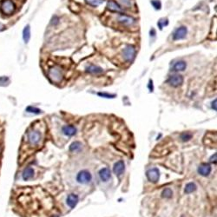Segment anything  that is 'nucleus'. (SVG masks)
<instances>
[{
    "mask_svg": "<svg viewBox=\"0 0 217 217\" xmlns=\"http://www.w3.org/2000/svg\"><path fill=\"white\" fill-rule=\"evenodd\" d=\"M195 189H196V186H195V184L193 183V182H190V183H188V184L186 185L185 192H186L187 194H190L192 192H194Z\"/></svg>",
    "mask_w": 217,
    "mask_h": 217,
    "instance_id": "aec40b11",
    "label": "nucleus"
},
{
    "mask_svg": "<svg viewBox=\"0 0 217 217\" xmlns=\"http://www.w3.org/2000/svg\"><path fill=\"white\" fill-rule=\"evenodd\" d=\"M148 87H149V89H150V91H152V90H153V85H152V81H150V82H149V85H148Z\"/></svg>",
    "mask_w": 217,
    "mask_h": 217,
    "instance_id": "473e14b6",
    "label": "nucleus"
},
{
    "mask_svg": "<svg viewBox=\"0 0 217 217\" xmlns=\"http://www.w3.org/2000/svg\"><path fill=\"white\" fill-rule=\"evenodd\" d=\"M86 71L89 73H92V74H98V73L103 72V69L98 66H95V65H89V67L86 68Z\"/></svg>",
    "mask_w": 217,
    "mask_h": 217,
    "instance_id": "6ab92c4d",
    "label": "nucleus"
},
{
    "mask_svg": "<svg viewBox=\"0 0 217 217\" xmlns=\"http://www.w3.org/2000/svg\"><path fill=\"white\" fill-rule=\"evenodd\" d=\"M110 175H111L110 174V171L107 168H104L103 169H101L100 172H99V176H100L101 180L104 181V182H107L110 178Z\"/></svg>",
    "mask_w": 217,
    "mask_h": 217,
    "instance_id": "f8f14e48",
    "label": "nucleus"
},
{
    "mask_svg": "<svg viewBox=\"0 0 217 217\" xmlns=\"http://www.w3.org/2000/svg\"><path fill=\"white\" fill-rule=\"evenodd\" d=\"M54 18H55V21L54 20H52L51 21V24L52 25H57L58 24V18H57V17H54Z\"/></svg>",
    "mask_w": 217,
    "mask_h": 217,
    "instance_id": "7c9ffc66",
    "label": "nucleus"
},
{
    "mask_svg": "<svg viewBox=\"0 0 217 217\" xmlns=\"http://www.w3.org/2000/svg\"><path fill=\"white\" fill-rule=\"evenodd\" d=\"M1 10L5 15H11L15 11V4L11 0H4L1 3Z\"/></svg>",
    "mask_w": 217,
    "mask_h": 217,
    "instance_id": "f257e3e1",
    "label": "nucleus"
},
{
    "mask_svg": "<svg viewBox=\"0 0 217 217\" xmlns=\"http://www.w3.org/2000/svg\"><path fill=\"white\" fill-rule=\"evenodd\" d=\"M192 138V134L191 133H189V132H185V133H183L182 134V136H181V139H182V141H189V140H190Z\"/></svg>",
    "mask_w": 217,
    "mask_h": 217,
    "instance_id": "a878e982",
    "label": "nucleus"
},
{
    "mask_svg": "<svg viewBox=\"0 0 217 217\" xmlns=\"http://www.w3.org/2000/svg\"><path fill=\"white\" fill-rule=\"evenodd\" d=\"M77 180L79 183L85 184L91 180V174L86 170H83V171L79 172V174H78V177H77Z\"/></svg>",
    "mask_w": 217,
    "mask_h": 217,
    "instance_id": "39448f33",
    "label": "nucleus"
},
{
    "mask_svg": "<svg viewBox=\"0 0 217 217\" xmlns=\"http://www.w3.org/2000/svg\"><path fill=\"white\" fill-rule=\"evenodd\" d=\"M78 195H74V194H71L69 195V196L67 197V204L69 205L70 208H75L76 205L78 204Z\"/></svg>",
    "mask_w": 217,
    "mask_h": 217,
    "instance_id": "ddd939ff",
    "label": "nucleus"
},
{
    "mask_svg": "<svg viewBox=\"0 0 217 217\" xmlns=\"http://www.w3.org/2000/svg\"><path fill=\"white\" fill-rule=\"evenodd\" d=\"M159 176H160V174L157 169H149L147 172V177L148 179L152 182H158L159 180Z\"/></svg>",
    "mask_w": 217,
    "mask_h": 217,
    "instance_id": "6e6552de",
    "label": "nucleus"
},
{
    "mask_svg": "<svg viewBox=\"0 0 217 217\" xmlns=\"http://www.w3.org/2000/svg\"><path fill=\"white\" fill-rule=\"evenodd\" d=\"M118 21H119L121 24L125 25H132L133 24L136 23V20H135L133 17H130V16H127V15H124V14L119 15V17H118Z\"/></svg>",
    "mask_w": 217,
    "mask_h": 217,
    "instance_id": "1a4fd4ad",
    "label": "nucleus"
},
{
    "mask_svg": "<svg viewBox=\"0 0 217 217\" xmlns=\"http://www.w3.org/2000/svg\"><path fill=\"white\" fill-rule=\"evenodd\" d=\"M151 4L156 10H160L162 7V4L159 0H151Z\"/></svg>",
    "mask_w": 217,
    "mask_h": 217,
    "instance_id": "393cba45",
    "label": "nucleus"
},
{
    "mask_svg": "<svg viewBox=\"0 0 217 217\" xmlns=\"http://www.w3.org/2000/svg\"><path fill=\"white\" fill-rule=\"evenodd\" d=\"M123 57L127 62H132L136 57V49L132 45H127L123 50Z\"/></svg>",
    "mask_w": 217,
    "mask_h": 217,
    "instance_id": "f03ea898",
    "label": "nucleus"
},
{
    "mask_svg": "<svg viewBox=\"0 0 217 217\" xmlns=\"http://www.w3.org/2000/svg\"><path fill=\"white\" fill-rule=\"evenodd\" d=\"M63 132L64 135L71 136L76 134L77 129L74 126H72V125H68V126H65V127L63 128Z\"/></svg>",
    "mask_w": 217,
    "mask_h": 217,
    "instance_id": "dca6fc26",
    "label": "nucleus"
},
{
    "mask_svg": "<svg viewBox=\"0 0 217 217\" xmlns=\"http://www.w3.org/2000/svg\"><path fill=\"white\" fill-rule=\"evenodd\" d=\"M108 9L111 11H116V12H121L122 8L119 4H117L115 1H109L108 2Z\"/></svg>",
    "mask_w": 217,
    "mask_h": 217,
    "instance_id": "f3484780",
    "label": "nucleus"
},
{
    "mask_svg": "<svg viewBox=\"0 0 217 217\" xmlns=\"http://www.w3.org/2000/svg\"><path fill=\"white\" fill-rule=\"evenodd\" d=\"M88 4L91 5V6H94V7H97L98 5L102 4L104 2V0H85Z\"/></svg>",
    "mask_w": 217,
    "mask_h": 217,
    "instance_id": "412c9836",
    "label": "nucleus"
},
{
    "mask_svg": "<svg viewBox=\"0 0 217 217\" xmlns=\"http://www.w3.org/2000/svg\"><path fill=\"white\" fill-rule=\"evenodd\" d=\"M162 195H163V197H165V198H170V197L172 196L173 193H172V191H171L170 189H164V190L163 191Z\"/></svg>",
    "mask_w": 217,
    "mask_h": 217,
    "instance_id": "5701e85b",
    "label": "nucleus"
},
{
    "mask_svg": "<svg viewBox=\"0 0 217 217\" xmlns=\"http://www.w3.org/2000/svg\"><path fill=\"white\" fill-rule=\"evenodd\" d=\"M98 95L106 97V98H113L115 97V95H110V94H107V93H98Z\"/></svg>",
    "mask_w": 217,
    "mask_h": 217,
    "instance_id": "c85d7f7f",
    "label": "nucleus"
},
{
    "mask_svg": "<svg viewBox=\"0 0 217 217\" xmlns=\"http://www.w3.org/2000/svg\"><path fill=\"white\" fill-rule=\"evenodd\" d=\"M23 39L25 43H29L31 39V26L29 25H27L23 30Z\"/></svg>",
    "mask_w": 217,
    "mask_h": 217,
    "instance_id": "2eb2a0df",
    "label": "nucleus"
},
{
    "mask_svg": "<svg viewBox=\"0 0 217 217\" xmlns=\"http://www.w3.org/2000/svg\"><path fill=\"white\" fill-rule=\"evenodd\" d=\"M10 79L8 77H0V86H6L8 85Z\"/></svg>",
    "mask_w": 217,
    "mask_h": 217,
    "instance_id": "b1692460",
    "label": "nucleus"
},
{
    "mask_svg": "<svg viewBox=\"0 0 217 217\" xmlns=\"http://www.w3.org/2000/svg\"><path fill=\"white\" fill-rule=\"evenodd\" d=\"M33 175H34V169L31 167H28V168L25 169V170L23 171L22 178L25 181H28V180L31 179L33 177Z\"/></svg>",
    "mask_w": 217,
    "mask_h": 217,
    "instance_id": "9d476101",
    "label": "nucleus"
},
{
    "mask_svg": "<svg viewBox=\"0 0 217 217\" xmlns=\"http://www.w3.org/2000/svg\"><path fill=\"white\" fill-rule=\"evenodd\" d=\"M187 32H188L187 28L184 27V26H182V27L176 29L175 31L174 32L173 39L174 40H181V39H183L186 37Z\"/></svg>",
    "mask_w": 217,
    "mask_h": 217,
    "instance_id": "423d86ee",
    "label": "nucleus"
},
{
    "mask_svg": "<svg viewBox=\"0 0 217 217\" xmlns=\"http://www.w3.org/2000/svg\"><path fill=\"white\" fill-rule=\"evenodd\" d=\"M168 25V20H166V22H163V19H161V20L158 22V25H159L160 30H162V29H163V25Z\"/></svg>",
    "mask_w": 217,
    "mask_h": 217,
    "instance_id": "c756f323",
    "label": "nucleus"
},
{
    "mask_svg": "<svg viewBox=\"0 0 217 217\" xmlns=\"http://www.w3.org/2000/svg\"><path fill=\"white\" fill-rule=\"evenodd\" d=\"M121 3L126 7H130L131 6V0H120Z\"/></svg>",
    "mask_w": 217,
    "mask_h": 217,
    "instance_id": "cd10ccee",
    "label": "nucleus"
},
{
    "mask_svg": "<svg viewBox=\"0 0 217 217\" xmlns=\"http://www.w3.org/2000/svg\"><path fill=\"white\" fill-rule=\"evenodd\" d=\"M81 147V143L79 142H73L70 146H69V150L70 151H74V150H77L79 148Z\"/></svg>",
    "mask_w": 217,
    "mask_h": 217,
    "instance_id": "bb28decb",
    "label": "nucleus"
},
{
    "mask_svg": "<svg viewBox=\"0 0 217 217\" xmlns=\"http://www.w3.org/2000/svg\"><path fill=\"white\" fill-rule=\"evenodd\" d=\"M168 83L171 86L178 87L182 85V84L183 83V78L181 75H174L169 78V79L168 80Z\"/></svg>",
    "mask_w": 217,
    "mask_h": 217,
    "instance_id": "0eeeda50",
    "label": "nucleus"
},
{
    "mask_svg": "<svg viewBox=\"0 0 217 217\" xmlns=\"http://www.w3.org/2000/svg\"><path fill=\"white\" fill-rule=\"evenodd\" d=\"M26 111L29 113H33V114H40L42 113V110L36 108V107H32V106H29L26 108Z\"/></svg>",
    "mask_w": 217,
    "mask_h": 217,
    "instance_id": "4be33fe9",
    "label": "nucleus"
},
{
    "mask_svg": "<svg viewBox=\"0 0 217 217\" xmlns=\"http://www.w3.org/2000/svg\"><path fill=\"white\" fill-rule=\"evenodd\" d=\"M212 104H213V105H212V108H213L215 110H216V99L212 103Z\"/></svg>",
    "mask_w": 217,
    "mask_h": 217,
    "instance_id": "2f4dec72",
    "label": "nucleus"
},
{
    "mask_svg": "<svg viewBox=\"0 0 217 217\" xmlns=\"http://www.w3.org/2000/svg\"><path fill=\"white\" fill-rule=\"evenodd\" d=\"M49 77L51 78L54 82H60L62 79V72L59 67L57 66H54L49 71Z\"/></svg>",
    "mask_w": 217,
    "mask_h": 217,
    "instance_id": "7ed1b4c3",
    "label": "nucleus"
},
{
    "mask_svg": "<svg viewBox=\"0 0 217 217\" xmlns=\"http://www.w3.org/2000/svg\"><path fill=\"white\" fill-rule=\"evenodd\" d=\"M124 171V163L122 161L117 162L114 166V172L117 175H121Z\"/></svg>",
    "mask_w": 217,
    "mask_h": 217,
    "instance_id": "4468645a",
    "label": "nucleus"
},
{
    "mask_svg": "<svg viewBox=\"0 0 217 217\" xmlns=\"http://www.w3.org/2000/svg\"><path fill=\"white\" fill-rule=\"evenodd\" d=\"M198 172H199L200 174H201L203 176H207L211 172L210 165L207 164V163H202L198 169Z\"/></svg>",
    "mask_w": 217,
    "mask_h": 217,
    "instance_id": "9b49d317",
    "label": "nucleus"
},
{
    "mask_svg": "<svg viewBox=\"0 0 217 217\" xmlns=\"http://www.w3.org/2000/svg\"><path fill=\"white\" fill-rule=\"evenodd\" d=\"M186 67H187V64H186V63L184 61H179V62L174 63V70H175V71H182V70H184V69H186Z\"/></svg>",
    "mask_w": 217,
    "mask_h": 217,
    "instance_id": "a211bd4d",
    "label": "nucleus"
},
{
    "mask_svg": "<svg viewBox=\"0 0 217 217\" xmlns=\"http://www.w3.org/2000/svg\"><path fill=\"white\" fill-rule=\"evenodd\" d=\"M28 140L31 145L37 144L41 140V134L37 130H31L28 132Z\"/></svg>",
    "mask_w": 217,
    "mask_h": 217,
    "instance_id": "20e7f679",
    "label": "nucleus"
}]
</instances>
